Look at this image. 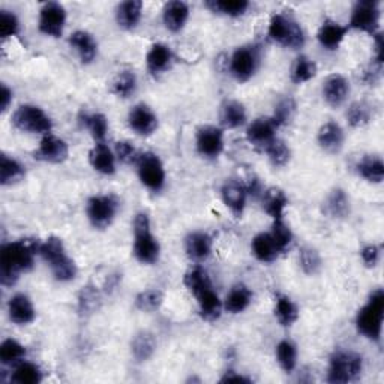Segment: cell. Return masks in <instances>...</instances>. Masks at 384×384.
Instances as JSON below:
<instances>
[{
	"label": "cell",
	"instance_id": "1",
	"mask_svg": "<svg viewBox=\"0 0 384 384\" xmlns=\"http://www.w3.org/2000/svg\"><path fill=\"white\" fill-rule=\"evenodd\" d=\"M39 244L31 239L8 242L0 248V281L4 286H14L21 272H29L35 263Z\"/></svg>",
	"mask_w": 384,
	"mask_h": 384
},
{
	"label": "cell",
	"instance_id": "2",
	"mask_svg": "<svg viewBox=\"0 0 384 384\" xmlns=\"http://www.w3.org/2000/svg\"><path fill=\"white\" fill-rule=\"evenodd\" d=\"M38 254L48 263L53 276L61 282H69L77 276V266L74 260L66 254L65 245L59 237H48L39 244Z\"/></svg>",
	"mask_w": 384,
	"mask_h": 384
},
{
	"label": "cell",
	"instance_id": "3",
	"mask_svg": "<svg viewBox=\"0 0 384 384\" xmlns=\"http://www.w3.org/2000/svg\"><path fill=\"white\" fill-rule=\"evenodd\" d=\"M384 317V291L377 289L369 296L366 305H363L356 317V327L358 332L365 338L378 343L381 339Z\"/></svg>",
	"mask_w": 384,
	"mask_h": 384
},
{
	"label": "cell",
	"instance_id": "4",
	"mask_svg": "<svg viewBox=\"0 0 384 384\" xmlns=\"http://www.w3.org/2000/svg\"><path fill=\"white\" fill-rule=\"evenodd\" d=\"M134 257L141 264L158 263L161 255V245L150 232V218L147 213L140 212L134 219Z\"/></svg>",
	"mask_w": 384,
	"mask_h": 384
},
{
	"label": "cell",
	"instance_id": "5",
	"mask_svg": "<svg viewBox=\"0 0 384 384\" xmlns=\"http://www.w3.org/2000/svg\"><path fill=\"white\" fill-rule=\"evenodd\" d=\"M362 371L363 359L360 354L339 350L331 358L329 369H327V381L335 384L351 383L362 375Z\"/></svg>",
	"mask_w": 384,
	"mask_h": 384
},
{
	"label": "cell",
	"instance_id": "6",
	"mask_svg": "<svg viewBox=\"0 0 384 384\" xmlns=\"http://www.w3.org/2000/svg\"><path fill=\"white\" fill-rule=\"evenodd\" d=\"M267 33L270 39L286 48L299 50L305 46V32L301 24L284 14H275L270 19Z\"/></svg>",
	"mask_w": 384,
	"mask_h": 384
},
{
	"label": "cell",
	"instance_id": "7",
	"mask_svg": "<svg viewBox=\"0 0 384 384\" xmlns=\"http://www.w3.org/2000/svg\"><path fill=\"white\" fill-rule=\"evenodd\" d=\"M12 123L17 130L31 134L48 135L53 130V122L47 113L31 104L21 105L16 110V113L12 115Z\"/></svg>",
	"mask_w": 384,
	"mask_h": 384
},
{
	"label": "cell",
	"instance_id": "8",
	"mask_svg": "<svg viewBox=\"0 0 384 384\" xmlns=\"http://www.w3.org/2000/svg\"><path fill=\"white\" fill-rule=\"evenodd\" d=\"M381 20V6L374 0H360L356 4L351 11L350 27L356 31H360L369 35L378 33Z\"/></svg>",
	"mask_w": 384,
	"mask_h": 384
},
{
	"label": "cell",
	"instance_id": "9",
	"mask_svg": "<svg viewBox=\"0 0 384 384\" xmlns=\"http://www.w3.org/2000/svg\"><path fill=\"white\" fill-rule=\"evenodd\" d=\"M119 202L115 195H95L88 202V218L96 230H105L115 221Z\"/></svg>",
	"mask_w": 384,
	"mask_h": 384
},
{
	"label": "cell",
	"instance_id": "10",
	"mask_svg": "<svg viewBox=\"0 0 384 384\" xmlns=\"http://www.w3.org/2000/svg\"><path fill=\"white\" fill-rule=\"evenodd\" d=\"M138 177L145 187L153 192H158L165 185V170L158 158V155L152 152L141 153L137 161Z\"/></svg>",
	"mask_w": 384,
	"mask_h": 384
},
{
	"label": "cell",
	"instance_id": "11",
	"mask_svg": "<svg viewBox=\"0 0 384 384\" xmlns=\"http://www.w3.org/2000/svg\"><path fill=\"white\" fill-rule=\"evenodd\" d=\"M260 63L259 50L251 46L239 47L234 50L230 59V73L239 81L245 83L257 73Z\"/></svg>",
	"mask_w": 384,
	"mask_h": 384
},
{
	"label": "cell",
	"instance_id": "12",
	"mask_svg": "<svg viewBox=\"0 0 384 384\" xmlns=\"http://www.w3.org/2000/svg\"><path fill=\"white\" fill-rule=\"evenodd\" d=\"M66 24V11L58 2H47L39 9V31L51 38H61Z\"/></svg>",
	"mask_w": 384,
	"mask_h": 384
},
{
	"label": "cell",
	"instance_id": "13",
	"mask_svg": "<svg viewBox=\"0 0 384 384\" xmlns=\"http://www.w3.org/2000/svg\"><path fill=\"white\" fill-rule=\"evenodd\" d=\"M195 146L198 153L204 158L213 160L218 158V156L224 150V133L221 128L217 126H202L200 130L197 131L195 137Z\"/></svg>",
	"mask_w": 384,
	"mask_h": 384
},
{
	"label": "cell",
	"instance_id": "14",
	"mask_svg": "<svg viewBox=\"0 0 384 384\" xmlns=\"http://www.w3.org/2000/svg\"><path fill=\"white\" fill-rule=\"evenodd\" d=\"M69 147L65 140L51 134L44 135L38 149L33 152V158L48 164H62L68 160Z\"/></svg>",
	"mask_w": 384,
	"mask_h": 384
},
{
	"label": "cell",
	"instance_id": "15",
	"mask_svg": "<svg viewBox=\"0 0 384 384\" xmlns=\"http://www.w3.org/2000/svg\"><path fill=\"white\" fill-rule=\"evenodd\" d=\"M128 125L137 135H152L158 130V118L146 104H137L128 115Z\"/></svg>",
	"mask_w": 384,
	"mask_h": 384
},
{
	"label": "cell",
	"instance_id": "16",
	"mask_svg": "<svg viewBox=\"0 0 384 384\" xmlns=\"http://www.w3.org/2000/svg\"><path fill=\"white\" fill-rule=\"evenodd\" d=\"M278 126L272 118L255 119L247 130V138L254 147L266 149L276 138Z\"/></svg>",
	"mask_w": 384,
	"mask_h": 384
},
{
	"label": "cell",
	"instance_id": "17",
	"mask_svg": "<svg viewBox=\"0 0 384 384\" xmlns=\"http://www.w3.org/2000/svg\"><path fill=\"white\" fill-rule=\"evenodd\" d=\"M221 197L224 204L230 209V212L236 218H240L244 215L248 198V191L244 183H240L237 180H227L221 188Z\"/></svg>",
	"mask_w": 384,
	"mask_h": 384
},
{
	"label": "cell",
	"instance_id": "18",
	"mask_svg": "<svg viewBox=\"0 0 384 384\" xmlns=\"http://www.w3.org/2000/svg\"><path fill=\"white\" fill-rule=\"evenodd\" d=\"M8 317L17 326H27L36 318V311L29 296L23 293L14 294L8 302Z\"/></svg>",
	"mask_w": 384,
	"mask_h": 384
},
{
	"label": "cell",
	"instance_id": "19",
	"mask_svg": "<svg viewBox=\"0 0 384 384\" xmlns=\"http://www.w3.org/2000/svg\"><path fill=\"white\" fill-rule=\"evenodd\" d=\"M350 95V83L341 74H332L323 83V98L331 107H341Z\"/></svg>",
	"mask_w": 384,
	"mask_h": 384
},
{
	"label": "cell",
	"instance_id": "20",
	"mask_svg": "<svg viewBox=\"0 0 384 384\" xmlns=\"http://www.w3.org/2000/svg\"><path fill=\"white\" fill-rule=\"evenodd\" d=\"M344 138L346 135H344L343 128L333 120H329L324 125H321L317 134V141L320 147L329 153H338L341 149H343Z\"/></svg>",
	"mask_w": 384,
	"mask_h": 384
},
{
	"label": "cell",
	"instance_id": "21",
	"mask_svg": "<svg viewBox=\"0 0 384 384\" xmlns=\"http://www.w3.org/2000/svg\"><path fill=\"white\" fill-rule=\"evenodd\" d=\"M89 162L95 172L111 176L116 173V156L105 143H96L89 152Z\"/></svg>",
	"mask_w": 384,
	"mask_h": 384
},
{
	"label": "cell",
	"instance_id": "22",
	"mask_svg": "<svg viewBox=\"0 0 384 384\" xmlns=\"http://www.w3.org/2000/svg\"><path fill=\"white\" fill-rule=\"evenodd\" d=\"M185 249L192 261L203 263L212 254V237L204 232H194L185 240Z\"/></svg>",
	"mask_w": 384,
	"mask_h": 384
},
{
	"label": "cell",
	"instance_id": "23",
	"mask_svg": "<svg viewBox=\"0 0 384 384\" xmlns=\"http://www.w3.org/2000/svg\"><path fill=\"white\" fill-rule=\"evenodd\" d=\"M190 19V6L180 2V0H175V2H168L164 6L162 11V20L167 29L170 32H180L185 24H187Z\"/></svg>",
	"mask_w": 384,
	"mask_h": 384
},
{
	"label": "cell",
	"instance_id": "24",
	"mask_svg": "<svg viewBox=\"0 0 384 384\" xmlns=\"http://www.w3.org/2000/svg\"><path fill=\"white\" fill-rule=\"evenodd\" d=\"M173 63V53L170 50L168 46L161 44H153L150 50L146 54V65L147 71L152 76H160L172 66Z\"/></svg>",
	"mask_w": 384,
	"mask_h": 384
},
{
	"label": "cell",
	"instance_id": "25",
	"mask_svg": "<svg viewBox=\"0 0 384 384\" xmlns=\"http://www.w3.org/2000/svg\"><path fill=\"white\" fill-rule=\"evenodd\" d=\"M69 44L73 47L78 58L81 59L83 63H92L98 54V44L93 38L86 31H77L69 36Z\"/></svg>",
	"mask_w": 384,
	"mask_h": 384
},
{
	"label": "cell",
	"instance_id": "26",
	"mask_svg": "<svg viewBox=\"0 0 384 384\" xmlns=\"http://www.w3.org/2000/svg\"><path fill=\"white\" fill-rule=\"evenodd\" d=\"M347 31H348L347 27L339 24L338 21L326 20L320 27L317 38H318V42L321 44V47L332 51V50H338L341 42L344 41V38L347 35Z\"/></svg>",
	"mask_w": 384,
	"mask_h": 384
},
{
	"label": "cell",
	"instance_id": "27",
	"mask_svg": "<svg viewBox=\"0 0 384 384\" xmlns=\"http://www.w3.org/2000/svg\"><path fill=\"white\" fill-rule=\"evenodd\" d=\"M195 297L198 302V309H200V314L204 320L215 321L221 317L222 302L219 301V296L213 291L212 286L203 289L202 291H198Z\"/></svg>",
	"mask_w": 384,
	"mask_h": 384
},
{
	"label": "cell",
	"instance_id": "28",
	"mask_svg": "<svg viewBox=\"0 0 384 384\" xmlns=\"http://www.w3.org/2000/svg\"><path fill=\"white\" fill-rule=\"evenodd\" d=\"M141 16H143V2L140 0H128V2L120 4L116 11L118 24L125 31L135 29Z\"/></svg>",
	"mask_w": 384,
	"mask_h": 384
},
{
	"label": "cell",
	"instance_id": "29",
	"mask_svg": "<svg viewBox=\"0 0 384 384\" xmlns=\"http://www.w3.org/2000/svg\"><path fill=\"white\" fill-rule=\"evenodd\" d=\"M251 302H252L251 290L247 286H244V284H237V286H234L230 290V293L227 294L224 308L227 312L236 316V314H240V312H244L245 309H248Z\"/></svg>",
	"mask_w": 384,
	"mask_h": 384
},
{
	"label": "cell",
	"instance_id": "30",
	"mask_svg": "<svg viewBox=\"0 0 384 384\" xmlns=\"http://www.w3.org/2000/svg\"><path fill=\"white\" fill-rule=\"evenodd\" d=\"M251 248H252V254L255 255V259L261 263H274L279 255V251L275 245L272 236H270V233H260L255 236L252 239Z\"/></svg>",
	"mask_w": 384,
	"mask_h": 384
},
{
	"label": "cell",
	"instance_id": "31",
	"mask_svg": "<svg viewBox=\"0 0 384 384\" xmlns=\"http://www.w3.org/2000/svg\"><path fill=\"white\" fill-rule=\"evenodd\" d=\"M263 207L269 217L282 219L284 210L289 206V198L281 188H269L263 192Z\"/></svg>",
	"mask_w": 384,
	"mask_h": 384
},
{
	"label": "cell",
	"instance_id": "32",
	"mask_svg": "<svg viewBox=\"0 0 384 384\" xmlns=\"http://www.w3.org/2000/svg\"><path fill=\"white\" fill-rule=\"evenodd\" d=\"M359 176L371 183H381L384 179V164L377 155H365L363 158L356 164Z\"/></svg>",
	"mask_w": 384,
	"mask_h": 384
},
{
	"label": "cell",
	"instance_id": "33",
	"mask_svg": "<svg viewBox=\"0 0 384 384\" xmlns=\"http://www.w3.org/2000/svg\"><path fill=\"white\" fill-rule=\"evenodd\" d=\"M156 350V339L153 333L143 331L134 336L131 343V353L137 362H147Z\"/></svg>",
	"mask_w": 384,
	"mask_h": 384
},
{
	"label": "cell",
	"instance_id": "34",
	"mask_svg": "<svg viewBox=\"0 0 384 384\" xmlns=\"http://www.w3.org/2000/svg\"><path fill=\"white\" fill-rule=\"evenodd\" d=\"M221 123L229 128V130H236L242 125L247 123V108L239 101H227L221 110Z\"/></svg>",
	"mask_w": 384,
	"mask_h": 384
},
{
	"label": "cell",
	"instance_id": "35",
	"mask_svg": "<svg viewBox=\"0 0 384 384\" xmlns=\"http://www.w3.org/2000/svg\"><path fill=\"white\" fill-rule=\"evenodd\" d=\"M24 176L26 170L16 158H11V156L5 153L0 156V183L4 187H9V185L20 182Z\"/></svg>",
	"mask_w": 384,
	"mask_h": 384
},
{
	"label": "cell",
	"instance_id": "36",
	"mask_svg": "<svg viewBox=\"0 0 384 384\" xmlns=\"http://www.w3.org/2000/svg\"><path fill=\"white\" fill-rule=\"evenodd\" d=\"M275 317L282 327H290L297 321L299 309L289 296L278 294L275 303Z\"/></svg>",
	"mask_w": 384,
	"mask_h": 384
},
{
	"label": "cell",
	"instance_id": "37",
	"mask_svg": "<svg viewBox=\"0 0 384 384\" xmlns=\"http://www.w3.org/2000/svg\"><path fill=\"white\" fill-rule=\"evenodd\" d=\"M327 215L332 218H346L350 213V200L344 190H333L324 203Z\"/></svg>",
	"mask_w": 384,
	"mask_h": 384
},
{
	"label": "cell",
	"instance_id": "38",
	"mask_svg": "<svg viewBox=\"0 0 384 384\" xmlns=\"http://www.w3.org/2000/svg\"><path fill=\"white\" fill-rule=\"evenodd\" d=\"M206 6L221 16L240 17L249 9V2L247 0H209Z\"/></svg>",
	"mask_w": 384,
	"mask_h": 384
},
{
	"label": "cell",
	"instance_id": "39",
	"mask_svg": "<svg viewBox=\"0 0 384 384\" xmlns=\"http://www.w3.org/2000/svg\"><path fill=\"white\" fill-rule=\"evenodd\" d=\"M318 73L317 63L308 56H299L291 68V81L294 84H303L314 78Z\"/></svg>",
	"mask_w": 384,
	"mask_h": 384
},
{
	"label": "cell",
	"instance_id": "40",
	"mask_svg": "<svg viewBox=\"0 0 384 384\" xmlns=\"http://www.w3.org/2000/svg\"><path fill=\"white\" fill-rule=\"evenodd\" d=\"M81 123L90 133L96 143H104L108 133V119L103 113H92V115H83Z\"/></svg>",
	"mask_w": 384,
	"mask_h": 384
},
{
	"label": "cell",
	"instance_id": "41",
	"mask_svg": "<svg viewBox=\"0 0 384 384\" xmlns=\"http://www.w3.org/2000/svg\"><path fill=\"white\" fill-rule=\"evenodd\" d=\"M11 381L17 384H38L42 381V371L35 363L21 360L16 365Z\"/></svg>",
	"mask_w": 384,
	"mask_h": 384
},
{
	"label": "cell",
	"instance_id": "42",
	"mask_svg": "<svg viewBox=\"0 0 384 384\" xmlns=\"http://www.w3.org/2000/svg\"><path fill=\"white\" fill-rule=\"evenodd\" d=\"M276 360L287 374L293 373L297 365V347L290 339H282L276 346Z\"/></svg>",
	"mask_w": 384,
	"mask_h": 384
},
{
	"label": "cell",
	"instance_id": "43",
	"mask_svg": "<svg viewBox=\"0 0 384 384\" xmlns=\"http://www.w3.org/2000/svg\"><path fill=\"white\" fill-rule=\"evenodd\" d=\"M137 89V77L133 71H122L111 83V92L119 98H130Z\"/></svg>",
	"mask_w": 384,
	"mask_h": 384
},
{
	"label": "cell",
	"instance_id": "44",
	"mask_svg": "<svg viewBox=\"0 0 384 384\" xmlns=\"http://www.w3.org/2000/svg\"><path fill=\"white\" fill-rule=\"evenodd\" d=\"M26 356V347L19 341L8 338L0 344V362L4 365H17Z\"/></svg>",
	"mask_w": 384,
	"mask_h": 384
},
{
	"label": "cell",
	"instance_id": "45",
	"mask_svg": "<svg viewBox=\"0 0 384 384\" xmlns=\"http://www.w3.org/2000/svg\"><path fill=\"white\" fill-rule=\"evenodd\" d=\"M164 302V293L158 289H149L141 291L135 297V308L143 312H153L160 309Z\"/></svg>",
	"mask_w": 384,
	"mask_h": 384
},
{
	"label": "cell",
	"instance_id": "46",
	"mask_svg": "<svg viewBox=\"0 0 384 384\" xmlns=\"http://www.w3.org/2000/svg\"><path fill=\"white\" fill-rule=\"evenodd\" d=\"M299 264H301L303 274H306L309 276H314L321 270L323 261H321V257H320L317 249L311 248V247H305L301 249V254H299Z\"/></svg>",
	"mask_w": 384,
	"mask_h": 384
},
{
	"label": "cell",
	"instance_id": "47",
	"mask_svg": "<svg viewBox=\"0 0 384 384\" xmlns=\"http://www.w3.org/2000/svg\"><path fill=\"white\" fill-rule=\"evenodd\" d=\"M373 110L366 103H354L347 110V120L351 128H362L371 122Z\"/></svg>",
	"mask_w": 384,
	"mask_h": 384
},
{
	"label": "cell",
	"instance_id": "48",
	"mask_svg": "<svg viewBox=\"0 0 384 384\" xmlns=\"http://www.w3.org/2000/svg\"><path fill=\"white\" fill-rule=\"evenodd\" d=\"M264 150L269 156V161L272 162V165H275V167L287 165L290 158H291L290 147L279 138H275Z\"/></svg>",
	"mask_w": 384,
	"mask_h": 384
},
{
	"label": "cell",
	"instance_id": "49",
	"mask_svg": "<svg viewBox=\"0 0 384 384\" xmlns=\"http://www.w3.org/2000/svg\"><path fill=\"white\" fill-rule=\"evenodd\" d=\"M270 236H272L279 254L286 252L293 244V233L290 230V227L286 222H284V219H275L274 221Z\"/></svg>",
	"mask_w": 384,
	"mask_h": 384
},
{
	"label": "cell",
	"instance_id": "50",
	"mask_svg": "<svg viewBox=\"0 0 384 384\" xmlns=\"http://www.w3.org/2000/svg\"><path fill=\"white\" fill-rule=\"evenodd\" d=\"M183 284H185V287H187L194 296L198 293V291H202L203 289L212 286V282L209 279V275L204 269L202 267H194L191 269L190 272H187V275H185L183 278Z\"/></svg>",
	"mask_w": 384,
	"mask_h": 384
},
{
	"label": "cell",
	"instance_id": "51",
	"mask_svg": "<svg viewBox=\"0 0 384 384\" xmlns=\"http://www.w3.org/2000/svg\"><path fill=\"white\" fill-rule=\"evenodd\" d=\"M101 303V294L93 286L83 287L78 296V311L81 314H92L95 309H98Z\"/></svg>",
	"mask_w": 384,
	"mask_h": 384
},
{
	"label": "cell",
	"instance_id": "52",
	"mask_svg": "<svg viewBox=\"0 0 384 384\" xmlns=\"http://www.w3.org/2000/svg\"><path fill=\"white\" fill-rule=\"evenodd\" d=\"M296 108H297V105H296V101L293 98H290V96L282 98L281 101L276 104L274 118H272L274 122L276 123V126L279 128V126L290 123L296 115Z\"/></svg>",
	"mask_w": 384,
	"mask_h": 384
},
{
	"label": "cell",
	"instance_id": "53",
	"mask_svg": "<svg viewBox=\"0 0 384 384\" xmlns=\"http://www.w3.org/2000/svg\"><path fill=\"white\" fill-rule=\"evenodd\" d=\"M20 32V21L17 16L11 11H0V35L4 39L17 36Z\"/></svg>",
	"mask_w": 384,
	"mask_h": 384
},
{
	"label": "cell",
	"instance_id": "54",
	"mask_svg": "<svg viewBox=\"0 0 384 384\" xmlns=\"http://www.w3.org/2000/svg\"><path fill=\"white\" fill-rule=\"evenodd\" d=\"M115 152L116 158L123 164H137L140 158L137 149L133 146V143H130V141H118Z\"/></svg>",
	"mask_w": 384,
	"mask_h": 384
},
{
	"label": "cell",
	"instance_id": "55",
	"mask_svg": "<svg viewBox=\"0 0 384 384\" xmlns=\"http://www.w3.org/2000/svg\"><path fill=\"white\" fill-rule=\"evenodd\" d=\"M380 254L381 249L377 245H366L360 251V257L366 267H375L380 261Z\"/></svg>",
	"mask_w": 384,
	"mask_h": 384
},
{
	"label": "cell",
	"instance_id": "56",
	"mask_svg": "<svg viewBox=\"0 0 384 384\" xmlns=\"http://www.w3.org/2000/svg\"><path fill=\"white\" fill-rule=\"evenodd\" d=\"M245 188H247V191H248V195H252L254 198L261 197L263 192H264L263 185H261L260 179H259V177H255V176L249 177L248 183L245 185Z\"/></svg>",
	"mask_w": 384,
	"mask_h": 384
},
{
	"label": "cell",
	"instance_id": "57",
	"mask_svg": "<svg viewBox=\"0 0 384 384\" xmlns=\"http://www.w3.org/2000/svg\"><path fill=\"white\" fill-rule=\"evenodd\" d=\"M375 38V58H374V63L378 66H383V61H384V39L383 35L378 32L374 35Z\"/></svg>",
	"mask_w": 384,
	"mask_h": 384
},
{
	"label": "cell",
	"instance_id": "58",
	"mask_svg": "<svg viewBox=\"0 0 384 384\" xmlns=\"http://www.w3.org/2000/svg\"><path fill=\"white\" fill-rule=\"evenodd\" d=\"M0 108L2 111H6L9 108V104L12 101V90L6 86V84H2V90H0Z\"/></svg>",
	"mask_w": 384,
	"mask_h": 384
},
{
	"label": "cell",
	"instance_id": "59",
	"mask_svg": "<svg viewBox=\"0 0 384 384\" xmlns=\"http://www.w3.org/2000/svg\"><path fill=\"white\" fill-rule=\"evenodd\" d=\"M221 383H251V378L240 375L234 371H227L225 375L221 378Z\"/></svg>",
	"mask_w": 384,
	"mask_h": 384
}]
</instances>
